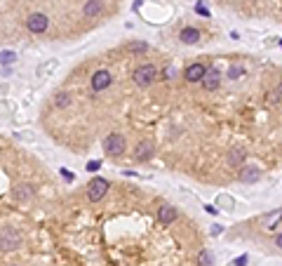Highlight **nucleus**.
<instances>
[{"mask_svg": "<svg viewBox=\"0 0 282 266\" xmlns=\"http://www.w3.org/2000/svg\"><path fill=\"white\" fill-rule=\"evenodd\" d=\"M101 146H104V153L108 158H118V156H122L127 151V137L122 132H111L104 137Z\"/></svg>", "mask_w": 282, "mask_h": 266, "instance_id": "obj_1", "label": "nucleus"}, {"mask_svg": "<svg viewBox=\"0 0 282 266\" xmlns=\"http://www.w3.org/2000/svg\"><path fill=\"white\" fill-rule=\"evenodd\" d=\"M160 76V71L155 64H139V66L132 71V80H134L136 87H150Z\"/></svg>", "mask_w": 282, "mask_h": 266, "instance_id": "obj_2", "label": "nucleus"}, {"mask_svg": "<svg viewBox=\"0 0 282 266\" xmlns=\"http://www.w3.org/2000/svg\"><path fill=\"white\" fill-rule=\"evenodd\" d=\"M24 243V236L17 226H2L0 228V250L2 252H14Z\"/></svg>", "mask_w": 282, "mask_h": 266, "instance_id": "obj_3", "label": "nucleus"}, {"mask_svg": "<svg viewBox=\"0 0 282 266\" xmlns=\"http://www.w3.org/2000/svg\"><path fill=\"white\" fill-rule=\"evenodd\" d=\"M24 26L28 28V33L42 36V33H47V28H50V17L45 12H31L26 17V21H24Z\"/></svg>", "mask_w": 282, "mask_h": 266, "instance_id": "obj_4", "label": "nucleus"}, {"mask_svg": "<svg viewBox=\"0 0 282 266\" xmlns=\"http://www.w3.org/2000/svg\"><path fill=\"white\" fill-rule=\"evenodd\" d=\"M108 179L104 177H94L90 179V184H87V200H92V203H99V200H104V196L108 193Z\"/></svg>", "mask_w": 282, "mask_h": 266, "instance_id": "obj_5", "label": "nucleus"}, {"mask_svg": "<svg viewBox=\"0 0 282 266\" xmlns=\"http://www.w3.org/2000/svg\"><path fill=\"white\" fill-rule=\"evenodd\" d=\"M90 85H92V92H104V90H108V87L113 85L111 71H108V68H96V71L92 73Z\"/></svg>", "mask_w": 282, "mask_h": 266, "instance_id": "obj_6", "label": "nucleus"}, {"mask_svg": "<svg viewBox=\"0 0 282 266\" xmlns=\"http://www.w3.org/2000/svg\"><path fill=\"white\" fill-rule=\"evenodd\" d=\"M221 80H224V73L216 66H209L207 73H205V78L200 80V85H202V90H207V92H216L221 87Z\"/></svg>", "mask_w": 282, "mask_h": 266, "instance_id": "obj_7", "label": "nucleus"}, {"mask_svg": "<svg viewBox=\"0 0 282 266\" xmlns=\"http://www.w3.org/2000/svg\"><path fill=\"white\" fill-rule=\"evenodd\" d=\"M261 179V167L259 165H240L238 167V182L240 184H256Z\"/></svg>", "mask_w": 282, "mask_h": 266, "instance_id": "obj_8", "label": "nucleus"}, {"mask_svg": "<svg viewBox=\"0 0 282 266\" xmlns=\"http://www.w3.org/2000/svg\"><path fill=\"white\" fill-rule=\"evenodd\" d=\"M207 64H202V61H193V64H188L186 68H184V78L188 80V82H200L202 78H205V73H207Z\"/></svg>", "mask_w": 282, "mask_h": 266, "instance_id": "obj_9", "label": "nucleus"}, {"mask_svg": "<svg viewBox=\"0 0 282 266\" xmlns=\"http://www.w3.org/2000/svg\"><path fill=\"white\" fill-rule=\"evenodd\" d=\"M153 156H155V144L150 139H141L134 146V160H139V163H146Z\"/></svg>", "mask_w": 282, "mask_h": 266, "instance_id": "obj_10", "label": "nucleus"}, {"mask_svg": "<svg viewBox=\"0 0 282 266\" xmlns=\"http://www.w3.org/2000/svg\"><path fill=\"white\" fill-rule=\"evenodd\" d=\"M176 219H179V210H176L174 205H162L160 210H158V222H160L162 226L174 224Z\"/></svg>", "mask_w": 282, "mask_h": 266, "instance_id": "obj_11", "label": "nucleus"}, {"mask_svg": "<svg viewBox=\"0 0 282 266\" xmlns=\"http://www.w3.org/2000/svg\"><path fill=\"white\" fill-rule=\"evenodd\" d=\"M104 12V0H85L82 5V17L85 19H94Z\"/></svg>", "mask_w": 282, "mask_h": 266, "instance_id": "obj_12", "label": "nucleus"}, {"mask_svg": "<svg viewBox=\"0 0 282 266\" xmlns=\"http://www.w3.org/2000/svg\"><path fill=\"white\" fill-rule=\"evenodd\" d=\"M33 196H36V188L31 186V184H17L12 188V198L19 200V203H28Z\"/></svg>", "mask_w": 282, "mask_h": 266, "instance_id": "obj_13", "label": "nucleus"}, {"mask_svg": "<svg viewBox=\"0 0 282 266\" xmlns=\"http://www.w3.org/2000/svg\"><path fill=\"white\" fill-rule=\"evenodd\" d=\"M200 38H202L200 28H195V26H184L179 31V40H181L184 45H195Z\"/></svg>", "mask_w": 282, "mask_h": 266, "instance_id": "obj_14", "label": "nucleus"}, {"mask_svg": "<svg viewBox=\"0 0 282 266\" xmlns=\"http://www.w3.org/2000/svg\"><path fill=\"white\" fill-rule=\"evenodd\" d=\"M244 160H247V153L242 151V148H230L228 156H226V163H228L230 167H240V165H244Z\"/></svg>", "mask_w": 282, "mask_h": 266, "instance_id": "obj_15", "label": "nucleus"}, {"mask_svg": "<svg viewBox=\"0 0 282 266\" xmlns=\"http://www.w3.org/2000/svg\"><path fill=\"white\" fill-rule=\"evenodd\" d=\"M73 104V97H71V92H66V90H59V92L54 94V106L56 108H68Z\"/></svg>", "mask_w": 282, "mask_h": 266, "instance_id": "obj_16", "label": "nucleus"}, {"mask_svg": "<svg viewBox=\"0 0 282 266\" xmlns=\"http://www.w3.org/2000/svg\"><path fill=\"white\" fill-rule=\"evenodd\" d=\"M282 222V210H275V212H270L263 217V228H268V231H273V228H278V224Z\"/></svg>", "mask_w": 282, "mask_h": 266, "instance_id": "obj_17", "label": "nucleus"}, {"mask_svg": "<svg viewBox=\"0 0 282 266\" xmlns=\"http://www.w3.org/2000/svg\"><path fill=\"white\" fill-rule=\"evenodd\" d=\"M125 50L130 54H144V52H148V42H144V40H130V42L125 45Z\"/></svg>", "mask_w": 282, "mask_h": 266, "instance_id": "obj_18", "label": "nucleus"}, {"mask_svg": "<svg viewBox=\"0 0 282 266\" xmlns=\"http://www.w3.org/2000/svg\"><path fill=\"white\" fill-rule=\"evenodd\" d=\"M198 264L200 266H214V257H212V252H209V250H200V254H198Z\"/></svg>", "mask_w": 282, "mask_h": 266, "instance_id": "obj_19", "label": "nucleus"}, {"mask_svg": "<svg viewBox=\"0 0 282 266\" xmlns=\"http://www.w3.org/2000/svg\"><path fill=\"white\" fill-rule=\"evenodd\" d=\"M244 73H247V71H244V66H230L228 73H226V78H228V80H240Z\"/></svg>", "mask_w": 282, "mask_h": 266, "instance_id": "obj_20", "label": "nucleus"}, {"mask_svg": "<svg viewBox=\"0 0 282 266\" xmlns=\"http://www.w3.org/2000/svg\"><path fill=\"white\" fill-rule=\"evenodd\" d=\"M14 59H17V54H14V52H7V50H2V52H0V64H2V66L14 64Z\"/></svg>", "mask_w": 282, "mask_h": 266, "instance_id": "obj_21", "label": "nucleus"}, {"mask_svg": "<svg viewBox=\"0 0 282 266\" xmlns=\"http://www.w3.org/2000/svg\"><path fill=\"white\" fill-rule=\"evenodd\" d=\"M195 12L200 14V17H205V19L209 17V10H207V5H205L202 0H198V2H195Z\"/></svg>", "mask_w": 282, "mask_h": 266, "instance_id": "obj_22", "label": "nucleus"}, {"mask_svg": "<svg viewBox=\"0 0 282 266\" xmlns=\"http://www.w3.org/2000/svg\"><path fill=\"white\" fill-rule=\"evenodd\" d=\"M158 78H162V80L174 78V68H172V66H167V68H165V71H162V73H160V76H158Z\"/></svg>", "mask_w": 282, "mask_h": 266, "instance_id": "obj_23", "label": "nucleus"}, {"mask_svg": "<svg viewBox=\"0 0 282 266\" xmlns=\"http://www.w3.org/2000/svg\"><path fill=\"white\" fill-rule=\"evenodd\" d=\"M247 262H249V257H247V254H240L238 259H233V264H235V266H247Z\"/></svg>", "mask_w": 282, "mask_h": 266, "instance_id": "obj_24", "label": "nucleus"}, {"mask_svg": "<svg viewBox=\"0 0 282 266\" xmlns=\"http://www.w3.org/2000/svg\"><path fill=\"white\" fill-rule=\"evenodd\" d=\"M99 167H101V160H92V163L87 165V170H90V172H96Z\"/></svg>", "mask_w": 282, "mask_h": 266, "instance_id": "obj_25", "label": "nucleus"}, {"mask_svg": "<svg viewBox=\"0 0 282 266\" xmlns=\"http://www.w3.org/2000/svg\"><path fill=\"white\" fill-rule=\"evenodd\" d=\"M61 177H64V179H66V182H73V179H75V174H73V172H68L66 167H64V170H61Z\"/></svg>", "mask_w": 282, "mask_h": 266, "instance_id": "obj_26", "label": "nucleus"}, {"mask_svg": "<svg viewBox=\"0 0 282 266\" xmlns=\"http://www.w3.org/2000/svg\"><path fill=\"white\" fill-rule=\"evenodd\" d=\"M273 243H275V245H278V247H280V250H282V231H280V233H278V236H275V240H273Z\"/></svg>", "mask_w": 282, "mask_h": 266, "instance_id": "obj_27", "label": "nucleus"}, {"mask_svg": "<svg viewBox=\"0 0 282 266\" xmlns=\"http://www.w3.org/2000/svg\"><path fill=\"white\" fill-rule=\"evenodd\" d=\"M221 231H224V228H221V226H214V228H212V236H219Z\"/></svg>", "mask_w": 282, "mask_h": 266, "instance_id": "obj_28", "label": "nucleus"}, {"mask_svg": "<svg viewBox=\"0 0 282 266\" xmlns=\"http://www.w3.org/2000/svg\"><path fill=\"white\" fill-rule=\"evenodd\" d=\"M278 94H280V97H282V82H280V85H278Z\"/></svg>", "mask_w": 282, "mask_h": 266, "instance_id": "obj_29", "label": "nucleus"}, {"mask_svg": "<svg viewBox=\"0 0 282 266\" xmlns=\"http://www.w3.org/2000/svg\"><path fill=\"white\" fill-rule=\"evenodd\" d=\"M280 47H282V40H280Z\"/></svg>", "mask_w": 282, "mask_h": 266, "instance_id": "obj_30", "label": "nucleus"}, {"mask_svg": "<svg viewBox=\"0 0 282 266\" xmlns=\"http://www.w3.org/2000/svg\"><path fill=\"white\" fill-rule=\"evenodd\" d=\"M14 266H17V264H14Z\"/></svg>", "mask_w": 282, "mask_h": 266, "instance_id": "obj_31", "label": "nucleus"}]
</instances>
